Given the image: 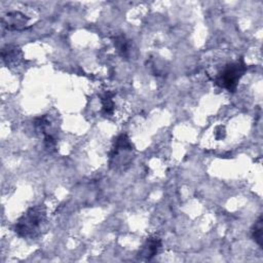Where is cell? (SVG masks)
<instances>
[{
    "label": "cell",
    "mask_w": 263,
    "mask_h": 263,
    "mask_svg": "<svg viewBox=\"0 0 263 263\" xmlns=\"http://www.w3.org/2000/svg\"><path fill=\"white\" fill-rule=\"evenodd\" d=\"M29 18L20 11H10L2 17V25L8 31H21L26 29Z\"/></svg>",
    "instance_id": "cell-4"
},
{
    "label": "cell",
    "mask_w": 263,
    "mask_h": 263,
    "mask_svg": "<svg viewBox=\"0 0 263 263\" xmlns=\"http://www.w3.org/2000/svg\"><path fill=\"white\" fill-rule=\"evenodd\" d=\"M247 69L248 66L243 59H239L236 62L228 64L222 70V72L219 73L215 81L220 87H223L230 92H234L237 88L240 78L247 72Z\"/></svg>",
    "instance_id": "cell-2"
},
{
    "label": "cell",
    "mask_w": 263,
    "mask_h": 263,
    "mask_svg": "<svg viewBox=\"0 0 263 263\" xmlns=\"http://www.w3.org/2000/svg\"><path fill=\"white\" fill-rule=\"evenodd\" d=\"M161 246L162 243L158 236H149L143 243L139 252V257L144 260H151L158 254Z\"/></svg>",
    "instance_id": "cell-6"
},
{
    "label": "cell",
    "mask_w": 263,
    "mask_h": 263,
    "mask_svg": "<svg viewBox=\"0 0 263 263\" xmlns=\"http://www.w3.org/2000/svg\"><path fill=\"white\" fill-rule=\"evenodd\" d=\"M252 238L254 241L260 247L263 248V219L262 216H260L257 221L254 223L252 230H251Z\"/></svg>",
    "instance_id": "cell-9"
},
{
    "label": "cell",
    "mask_w": 263,
    "mask_h": 263,
    "mask_svg": "<svg viewBox=\"0 0 263 263\" xmlns=\"http://www.w3.org/2000/svg\"><path fill=\"white\" fill-rule=\"evenodd\" d=\"M114 93L107 91L101 97V103H102V110L103 113L106 115H112L114 112V101H113Z\"/></svg>",
    "instance_id": "cell-10"
},
{
    "label": "cell",
    "mask_w": 263,
    "mask_h": 263,
    "mask_svg": "<svg viewBox=\"0 0 263 263\" xmlns=\"http://www.w3.org/2000/svg\"><path fill=\"white\" fill-rule=\"evenodd\" d=\"M33 125H34L35 130L37 133L43 135V137L45 135H52L49 133V129L51 126V121L47 114H43V115L36 117L33 121Z\"/></svg>",
    "instance_id": "cell-8"
},
{
    "label": "cell",
    "mask_w": 263,
    "mask_h": 263,
    "mask_svg": "<svg viewBox=\"0 0 263 263\" xmlns=\"http://www.w3.org/2000/svg\"><path fill=\"white\" fill-rule=\"evenodd\" d=\"M135 146L126 134H120L114 140L112 150L110 152V165L114 168L123 167L132 160Z\"/></svg>",
    "instance_id": "cell-3"
},
{
    "label": "cell",
    "mask_w": 263,
    "mask_h": 263,
    "mask_svg": "<svg viewBox=\"0 0 263 263\" xmlns=\"http://www.w3.org/2000/svg\"><path fill=\"white\" fill-rule=\"evenodd\" d=\"M47 220L46 206L39 203L29 208L16 221L14 232L24 238H35L41 234Z\"/></svg>",
    "instance_id": "cell-1"
},
{
    "label": "cell",
    "mask_w": 263,
    "mask_h": 263,
    "mask_svg": "<svg viewBox=\"0 0 263 263\" xmlns=\"http://www.w3.org/2000/svg\"><path fill=\"white\" fill-rule=\"evenodd\" d=\"M113 43L121 57H123V58L129 57L132 43H130V40H128L124 35H118V36L114 37Z\"/></svg>",
    "instance_id": "cell-7"
},
{
    "label": "cell",
    "mask_w": 263,
    "mask_h": 263,
    "mask_svg": "<svg viewBox=\"0 0 263 263\" xmlns=\"http://www.w3.org/2000/svg\"><path fill=\"white\" fill-rule=\"evenodd\" d=\"M215 137L217 140H222L225 138V128L222 125H218L215 128Z\"/></svg>",
    "instance_id": "cell-12"
},
{
    "label": "cell",
    "mask_w": 263,
    "mask_h": 263,
    "mask_svg": "<svg viewBox=\"0 0 263 263\" xmlns=\"http://www.w3.org/2000/svg\"><path fill=\"white\" fill-rule=\"evenodd\" d=\"M1 58L3 63L11 68V67H16L17 65L21 64V62L24 59V53L23 50L15 44H6L5 46L2 47L1 50Z\"/></svg>",
    "instance_id": "cell-5"
},
{
    "label": "cell",
    "mask_w": 263,
    "mask_h": 263,
    "mask_svg": "<svg viewBox=\"0 0 263 263\" xmlns=\"http://www.w3.org/2000/svg\"><path fill=\"white\" fill-rule=\"evenodd\" d=\"M43 144L48 152H54L57 150V140L53 135H45L43 137Z\"/></svg>",
    "instance_id": "cell-11"
}]
</instances>
